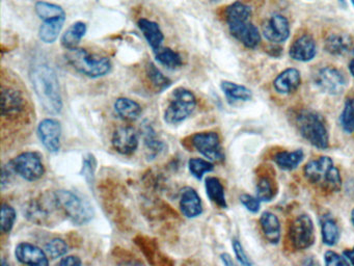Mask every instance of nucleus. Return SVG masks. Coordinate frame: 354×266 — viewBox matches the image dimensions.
I'll return each mask as SVG.
<instances>
[{"label":"nucleus","mask_w":354,"mask_h":266,"mask_svg":"<svg viewBox=\"0 0 354 266\" xmlns=\"http://www.w3.org/2000/svg\"><path fill=\"white\" fill-rule=\"evenodd\" d=\"M233 249L238 261H239L242 265H252V262L250 261V258L248 257L245 251H244L241 243H240L239 240H237V239H234L233 240Z\"/></svg>","instance_id":"43"},{"label":"nucleus","mask_w":354,"mask_h":266,"mask_svg":"<svg viewBox=\"0 0 354 266\" xmlns=\"http://www.w3.org/2000/svg\"><path fill=\"white\" fill-rule=\"evenodd\" d=\"M351 3H352V6H354V0H351Z\"/></svg>","instance_id":"49"},{"label":"nucleus","mask_w":354,"mask_h":266,"mask_svg":"<svg viewBox=\"0 0 354 266\" xmlns=\"http://www.w3.org/2000/svg\"><path fill=\"white\" fill-rule=\"evenodd\" d=\"M26 100L19 91L11 87L3 89L1 93V116L5 118L14 120L24 112Z\"/></svg>","instance_id":"16"},{"label":"nucleus","mask_w":354,"mask_h":266,"mask_svg":"<svg viewBox=\"0 0 354 266\" xmlns=\"http://www.w3.org/2000/svg\"><path fill=\"white\" fill-rule=\"evenodd\" d=\"M304 153L301 150L293 152H281L274 156V161L281 170H291L297 168L304 160Z\"/></svg>","instance_id":"30"},{"label":"nucleus","mask_w":354,"mask_h":266,"mask_svg":"<svg viewBox=\"0 0 354 266\" xmlns=\"http://www.w3.org/2000/svg\"><path fill=\"white\" fill-rule=\"evenodd\" d=\"M344 257L349 261V263L353 264L354 265V247L353 249L344 251Z\"/></svg>","instance_id":"46"},{"label":"nucleus","mask_w":354,"mask_h":266,"mask_svg":"<svg viewBox=\"0 0 354 266\" xmlns=\"http://www.w3.org/2000/svg\"><path fill=\"white\" fill-rule=\"evenodd\" d=\"M65 57L76 72L88 78H100L109 74L113 69V64L109 57L94 55L82 48L67 50Z\"/></svg>","instance_id":"3"},{"label":"nucleus","mask_w":354,"mask_h":266,"mask_svg":"<svg viewBox=\"0 0 354 266\" xmlns=\"http://www.w3.org/2000/svg\"><path fill=\"white\" fill-rule=\"evenodd\" d=\"M16 175L28 182L40 180L45 174L42 156L38 152L26 151L10 160Z\"/></svg>","instance_id":"9"},{"label":"nucleus","mask_w":354,"mask_h":266,"mask_svg":"<svg viewBox=\"0 0 354 266\" xmlns=\"http://www.w3.org/2000/svg\"><path fill=\"white\" fill-rule=\"evenodd\" d=\"M301 82L299 71L296 69H287L275 78L274 87L279 93L291 94L298 89Z\"/></svg>","instance_id":"22"},{"label":"nucleus","mask_w":354,"mask_h":266,"mask_svg":"<svg viewBox=\"0 0 354 266\" xmlns=\"http://www.w3.org/2000/svg\"><path fill=\"white\" fill-rule=\"evenodd\" d=\"M304 175L312 184L326 191H339L342 186L341 175L327 156L312 160L304 166Z\"/></svg>","instance_id":"5"},{"label":"nucleus","mask_w":354,"mask_h":266,"mask_svg":"<svg viewBox=\"0 0 354 266\" xmlns=\"http://www.w3.org/2000/svg\"><path fill=\"white\" fill-rule=\"evenodd\" d=\"M194 94L185 87H177L169 96L163 118L169 125H178L187 120L196 108Z\"/></svg>","instance_id":"6"},{"label":"nucleus","mask_w":354,"mask_h":266,"mask_svg":"<svg viewBox=\"0 0 354 266\" xmlns=\"http://www.w3.org/2000/svg\"><path fill=\"white\" fill-rule=\"evenodd\" d=\"M113 108H115L118 116L124 121L133 122V121L138 120L140 116H142V106L134 100L130 99V98H118L115 104H113Z\"/></svg>","instance_id":"21"},{"label":"nucleus","mask_w":354,"mask_h":266,"mask_svg":"<svg viewBox=\"0 0 354 266\" xmlns=\"http://www.w3.org/2000/svg\"><path fill=\"white\" fill-rule=\"evenodd\" d=\"M17 218L15 208L12 207L9 204L3 203L1 206V233L3 234H10L13 230L14 224Z\"/></svg>","instance_id":"37"},{"label":"nucleus","mask_w":354,"mask_h":266,"mask_svg":"<svg viewBox=\"0 0 354 266\" xmlns=\"http://www.w3.org/2000/svg\"><path fill=\"white\" fill-rule=\"evenodd\" d=\"M24 214L30 222L38 226H50L57 216L63 215L57 205L55 193L41 195L28 202Z\"/></svg>","instance_id":"8"},{"label":"nucleus","mask_w":354,"mask_h":266,"mask_svg":"<svg viewBox=\"0 0 354 266\" xmlns=\"http://www.w3.org/2000/svg\"><path fill=\"white\" fill-rule=\"evenodd\" d=\"M316 53L315 39L308 35L298 37L290 48V56L298 62H308L315 57Z\"/></svg>","instance_id":"19"},{"label":"nucleus","mask_w":354,"mask_h":266,"mask_svg":"<svg viewBox=\"0 0 354 266\" xmlns=\"http://www.w3.org/2000/svg\"><path fill=\"white\" fill-rule=\"evenodd\" d=\"M221 87L230 102L248 101L252 99V91L243 85L231 81H223Z\"/></svg>","instance_id":"29"},{"label":"nucleus","mask_w":354,"mask_h":266,"mask_svg":"<svg viewBox=\"0 0 354 266\" xmlns=\"http://www.w3.org/2000/svg\"><path fill=\"white\" fill-rule=\"evenodd\" d=\"M261 227L267 240L277 243L281 239V224L277 215L271 212H264L260 218Z\"/></svg>","instance_id":"26"},{"label":"nucleus","mask_w":354,"mask_h":266,"mask_svg":"<svg viewBox=\"0 0 354 266\" xmlns=\"http://www.w3.org/2000/svg\"><path fill=\"white\" fill-rule=\"evenodd\" d=\"M339 227L335 220H326L322 222V237L325 245H333L339 240Z\"/></svg>","instance_id":"39"},{"label":"nucleus","mask_w":354,"mask_h":266,"mask_svg":"<svg viewBox=\"0 0 354 266\" xmlns=\"http://www.w3.org/2000/svg\"><path fill=\"white\" fill-rule=\"evenodd\" d=\"M250 17L252 8L240 1L234 2L225 10V20L231 35L242 45L254 49L260 44L261 35Z\"/></svg>","instance_id":"2"},{"label":"nucleus","mask_w":354,"mask_h":266,"mask_svg":"<svg viewBox=\"0 0 354 266\" xmlns=\"http://www.w3.org/2000/svg\"><path fill=\"white\" fill-rule=\"evenodd\" d=\"M59 264L62 266H80L82 265V261L77 256H65V257L62 258Z\"/></svg>","instance_id":"44"},{"label":"nucleus","mask_w":354,"mask_h":266,"mask_svg":"<svg viewBox=\"0 0 354 266\" xmlns=\"http://www.w3.org/2000/svg\"><path fill=\"white\" fill-rule=\"evenodd\" d=\"M341 124L346 132L354 133V98L346 101L342 112Z\"/></svg>","instance_id":"40"},{"label":"nucleus","mask_w":354,"mask_h":266,"mask_svg":"<svg viewBox=\"0 0 354 266\" xmlns=\"http://www.w3.org/2000/svg\"><path fill=\"white\" fill-rule=\"evenodd\" d=\"M138 25L154 53L162 48L165 35L156 22L149 20V19L142 18L138 20Z\"/></svg>","instance_id":"20"},{"label":"nucleus","mask_w":354,"mask_h":266,"mask_svg":"<svg viewBox=\"0 0 354 266\" xmlns=\"http://www.w3.org/2000/svg\"><path fill=\"white\" fill-rule=\"evenodd\" d=\"M111 145L122 155H133L140 145V134L133 127H120L113 132Z\"/></svg>","instance_id":"13"},{"label":"nucleus","mask_w":354,"mask_h":266,"mask_svg":"<svg viewBox=\"0 0 354 266\" xmlns=\"http://www.w3.org/2000/svg\"><path fill=\"white\" fill-rule=\"evenodd\" d=\"M240 202L248 211L256 213L260 210V200L258 197H254L250 195H242L240 197Z\"/></svg>","instance_id":"41"},{"label":"nucleus","mask_w":354,"mask_h":266,"mask_svg":"<svg viewBox=\"0 0 354 266\" xmlns=\"http://www.w3.org/2000/svg\"><path fill=\"white\" fill-rule=\"evenodd\" d=\"M325 264L326 265H349V261L345 257L337 255V253L333 251H328L325 253L324 256Z\"/></svg>","instance_id":"42"},{"label":"nucleus","mask_w":354,"mask_h":266,"mask_svg":"<svg viewBox=\"0 0 354 266\" xmlns=\"http://www.w3.org/2000/svg\"><path fill=\"white\" fill-rule=\"evenodd\" d=\"M192 143L194 149L205 158L212 162H221L225 160V153L221 147V139L216 132L196 133L192 136Z\"/></svg>","instance_id":"10"},{"label":"nucleus","mask_w":354,"mask_h":266,"mask_svg":"<svg viewBox=\"0 0 354 266\" xmlns=\"http://www.w3.org/2000/svg\"><path fill=\"white\" fill-rule=\"evenodd\" d=\"M44 249L50 259L55 260L65 257L67 255L68 251H69V245L63 238L55 237V238L50 239L45 245Z\"/></svg>","instance_id":"35"},{"label":"nucleus","mask_w":354,"mask_h":266,"mask_svg":"<svg viewBox=\"0 0 354 266\" xmlns=\"http://www.w3.org/2000/svg\"><path fill=\"white\" fill-rule=\"evenodd\" d=\"M62 214L75 226H84L94 218L95 211L90 202L71 190L55 191Z\"/></svg>","instance_id":"4"},{"label":"nucleus","mask_w":354,"mask_h":266,"mask_svg":"<svg viewBox=\"0 0 354 266\" xmlns=\"http://www.w3.org/2000/svg\"><path fill=\"white\" fill-rule=\"evenodd\" d=\"M263 35L272 43H283L290 35L289 21L283 15H272L263 25Z\"/></svg>","instance_id":"17"},{"label":"nucleus","mask_w":354,"mask_h":266,"mask_svg":"<svg viewBox=\"0 0 354 266\" xmlns=\"http://www.w3.org/2000/svg\"><path fill=\"white\" fill-rule=\"evenodd\" d=\"M290 241L294 249H306L315 242V228L310 216L302 214L290 226Z\"/></svg>","instance_id":"11"},{"label":"nucleus","mask_w":354,"mask_h":266,"mask_svg":"<svg viewBox=\"0 0 354 266\" xmlns=\"http://www.w3.org/2000/svg\"><path fill=\"white\" fill-rule=\"evenodd\" d=\"M352 39L345 33H333L325 42V49L333 55H343L351 48Z\"/></svg>","instance_id":"28"},{"label":"nucleus","mask_w":354,"mask_h":266,"mask_svg":"<svg viewBox=\"0 0 354 266\" xmlns=\"http://www.w3.org/2000/svg\"><path fill=\"white\" fill-rule=\"evenodd\" d=\"M180 209L187 218H196L203 213V203L196 189L190 186L184 187L180 195Z\"/></svg>","instance_id":"18"},{"label":"nucleus","mask_w":354,"mask_h":266,"mask_svg":"<svg viewBox=\"0 0 354 266\" xmlns=\"http://www.w3.org/2000/svg\"><path fill=\"white\" fill-rule=\"evenodd\" d=\"M155 57L159 64L169 70H175L183 64L182 56L171 48H160L158 51L155 52Z\"/></svg>","instance_id":"32"},{"label":"nucleus","mask_w":354,"mask_h":266,"mask_svg":"<svg viewBox=\"0 0 354 266\" xmlns=\"http://www.w3.org/2000/svg\"><path fill=\"white\" fill-rule=\"evenodd\" d=\"M35 10L39 18L43 21L51 19L66 18V12L61 6L47 1H38L35 6Z\"/></svg>","instance_id":"31"},{"label":"nucleus","mask_w":354,"mask_h":266,"mask_svg":"<svg viewBox=\"0 0 354 266\" xmlns=\"http://www.w3.org/2000/svg\"><path fill=\"white\" fill-rule=\"evenodd\" d=\"M66 18L51 19L43 21L39 28V37L45 44H53L61 35Z\"/></svg>","instance_id":"23"},{"label":"nucleus","mask_w":354,"mask_h":266,"mask_svg":"<svg viewBox=\"0 0 354 266\" xmlns=\"http://www.w3.org/2000/svg\"><path fill=\"white\" fill-rule=\"evenodd\" d=\"M349 70L350 73L354 76V49H353V56H352L351 62H350L349 64Z\"/></svg>","instance_id":"47"},{"label":"nucleus","mask_w":354,"mask_h":266,"mask_svg":"<svg viewBox=\"0 0 354 266\" xmlns=\"http://www.w3.org/2000/svg\"><path fill=\"white\" fill-rule=\"evenodd\" d=\"M205 188L209 200L219 208L225 209L227 207V200H225V188L221 181L216 177H208L205 181Z\"/></svg>","instance_id":"27"},{"label":"nucleus","mask_w":354,"mask_h":266,"mask_svg":"<svg viewBox=\"0 0 354 266\" xmlns=\"http://www.w3.org/2000/svg\"><path fill=\"white\" fill-rule=\"evenodd\" d=\"M221 261L225 265L232 266L234 265V261L232 260L231 256L229 254L223 253L221 255Z\"/></svg>","instance_id":"45"},{"label":"nucleus","mask_w":354,"mask_h":266,"mask_svg":"<svg viewBox=\"0 0 354 266\" xmlns=\"http://www.w3.org/2000/svg\"><path fill=\"white\" fill-rule=\"evenodd\" d=\"M316 83L323 91L329 95H339L346 85L345 77L337 69L326 66L319 71Z\"/></svg>","instance_id":"14"},{"label":"nucleus","mask_w":354,"mask_h":266,"mask_svg":"<svg viewBox=\"0 0 354 266\" xmlns=\"http://www.w3.org/2000/svg\"><path fill=\"white\" fill-rule=\"evenodd\" d=\"M296 127L300 134L318 149L328 147L329 137L322 118L316 112L310 110L300 112L296 116Z\"/></svg>","instance_id":"7"},{"label":"nucleus","mask_w":354,"mask_h":266,"mask_svg":"<svg viewBox=\"0 0 354 266\" xmlns=\"http://www.w3.org/2000/svg\"><path fill=\"white\" fill-rule=\"evenodd\" d=\"M86 30H88V27H86V23L82 22V21L73 23L64 33L63 37H62V45L66 50L77 48L80 42L86 35Z\"/></svg>","instance_id":"24"},{"label":"nucleus","mask_w":354,"mask_h":266,"mask_svg":"<svg viewBox=\"0 0 354 266\" xmlns=\"http://www.w3.org/2000/svg\"><path fill=\"white\" fill-rule=\"evenodd\" d=\"M188 170L190 174L198 179L202 180L203 177L207 172H212L214 170V164L208 159H203V158H190L188 160Z\"/></svg>","instance_id":"34"},{"label":"nucleus","mask_w":354,"mask_h":266,"mask_svg":"<svg viewBox=\"0 0 354 266\" xmlns=\"http://www.w3.org/2000/svg\"><path fill=\"white\" fill-rule=\"evenodd\" d=\"M147 75L152 82L153 87L158 91V93L165 91L171 85V80L169 77L165 76L154 64L150 62L147 66Z\"/></svg>","instance_id":"33"},{"label":"nucleus","mask_w":354,"mask_h":266,"mask_svg":"<svg viewBox=\"0 0 354 266\" xmlns=\"http://www.w3.org/2000/svg\"><path fill=\"white\" fill-rule=\"evenodd\" d=\"M97 160L93 154L88 153L82 159V170L80 174L86 179L88 184H94L95 174H96Z\"/></svg>","instance_id":"38"},{"label":"nucleus","mask_w":354,"mask_h":266,"mask_svg":"<svg viewBox=\"0 0 354 266\" xmlns=\"http://www.w3.org/2000/svg\"><path fill=\"white\" fill-rule=\"evenodd\" d=\"M39 139L50 153H59L61 150L62 124L59 120L47 118L41 121L37 129Z\"/></svg>","instance_id":"12"},{"label":"nucleus","mask_w":354,"mask_h":266,"mask_svg":"<svg viewBox=\"0 0 354 266\" xmlns=\"http://www.w3.org/2000/svg\"><path fill=\"white\" fill-rule=\"evenodd\" d=\"M145 147H146L147 155L149 159H154L162 152L165 143L159 139L155 129L150 124H146L142 129Z\"/></svg>","instance_id":"25"},{"label":"nucleus","mask_w":354,"mask_h":266,"mask_svg":"<svg viewBox=\"0 0 354 266\" xmlns=\"http://www.w3.org/2000/svg\"><path fill=\"white\" fill-rule=\"evenodd\" d=\"M212 1H221V0H212Z\"/></svg>","instance_id":"50"},{"label":"nucleus","mask_w":354,"mask_h":266,"mask_svg":"<svg viewBox=\"0 0 354 266\" xmlns=\"http://www.w3.org/2000/svg\"><path fill=\"white\" fill-rule=\"evenodd\" d=\"M352 222L354 224V210L352 211Z\"/></svg>","instance_id":"48"},{"label":"nucleus","mask_w":354,"mask_h":266,"mask_svg":"<svg viewBox=\"0 0 354 266\" xmlns=\"http://www.w3.org/2000/svg\"><path fill=\"white\" fill-rule=\"evenodd\" d=\"M30 82L35 94L45 112L48 114H61L63 97L57 72L46 64H36L30 71Z\"/></svg>","instance_id":"1"},{"label":"nucleus","mask_w":354,"mask_h":266,"mask_svg":"<svg viewBox=\"0 0 354 266\" xmlns=\"http://www.w3.org/2000/svg\"><path fill=\"white\" fill-rule=\"evenodd\" d=\"M15 257L20 263L30 266L49 265V257L45 249L30 242H20L15 249Z\"/></svg>","instance_id":"15"},{"label":"nucleus","mask_w":354,"mask_h":266,"mask_svg":"<svg viewBox=\"0 0 354 266\" xmlns=\"http://www.w3.org/2000/svg\"><path fill=\"white\" fill-rule=\"evenodd\" d=\"M275 185L269 177H261L257 184V197L260 201L268 202L275 195Z\"/></svg>","instance_id":"36"}]
</instances>
